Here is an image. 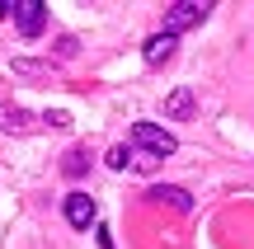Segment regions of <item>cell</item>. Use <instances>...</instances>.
I'll return each instance as SVG.
<instances>
[{
  "label": "cell",
  "instance_id": "cell-1",
  "mask_svg": "<svg viewBox=\"0 0 254 249\" xmlns=\"http://www.w3.org/2000/svg\"><path fill=\"white\" fill-rule=\"evenodd\" d=\"M132 146L146 150L151 160H165V155H174V150H179V141H174V132L155 127V122H132Z\"/></svg>",
  "mask_w": 254,
  "mask_h": 249
},
{
  "label": "cell",
  "instance_id": "cell-2",
  "mask_svg": "<svg viewBox=\"0 0 254 249\" xmlns=\"http://www.w3.org/2000/svg\"><path fill=\"white\" fill-rule=\"evenodd\" d=\"M9 19L24 38H38L47 28V5L43 0H9Z\"/></svg>",
  "mask_w": 254,
  "mask_h": 249
},
{
  "label": "cell",
  "instance_id": "cell-3",
  "mask_svg": "<svg viewBox=\"0 0 254 249\" xmlns=\"http://www.w3.org/2000/svg\"><path fill=\"white\" fill-rule=\"evenodd\" d=\"M207 9L212 5H202V0H179V5H170V9H165V33L179 38L184 28H198L202 19H207Z\"/></svg>",
  "mask_w": 254,
  "mask_h": 249
},
{
  "label": "cell",
  "instance_id": "cell-4",
  "mask_svg": "<svg viewBox=\"0 0 254 249\" xmlns=\"http://www.w3.org/2000/svg\"><path fill=\"white\" fill-rule=\"evenodd\" d=\"M94 216H99V207H94L90 193H66V221H71L75 231H85Z\"/></svg>",
  "mask_w": 254,
  "mask_h": 249
},
{
  "label": "cell",
  "instance_id": "cell-5",
  "mask_svg": "<svg viewBox=\"0 0 254 249\" xmlns=\"http://www.w3.org/2000/svg\"><path fill=\"white\" fill-rule=\"evenodd\" d=\"M174 47H179V38H170V33H151L141 43V56H146V66H165L174 56Z\"/></svg>",
  "mask_w": 254,
  "mask_h": 249
},
{
  "label": "cell",
  "instance_id": "cell-6",
  "mask_svg": "<svg viewBox=\"0 0 254 249\" xmlns=\"http://www.w3.org/2000/svg\"><path fill=\"white\" fill-rule=\"evenodd\" d=\"M165 118H174V122L193 118V94H189V90H174L170 99H165Z\"/></svg>",
  "mask_w": 254,
  "mask_h": 249
},
{
  "label": "cell",
  "instance_id": "cell-7",
  "mask_svg": "<svg viewBox=\"0 0 254 249\" xmlns=\"http://www.w3.org/2000/svg\"><path fill=\"white\" fill-rule=\"evenodd\" d=\"M28 127H33V118H28L24 108H14V103L0 108V132H28Z\"/></svg>",
  "mask_w": 254,
  "mask_h": 249
},
{
  "label": "cell",
  "instance_id": "cell-8",
  "mask_svg": "<svg viewBox=\"0 0 254 249\" xmlns=\"http://www.w3.org/2000/svg\"><path fill=\"white\" fill-rule=\"evenodd\" d=\"M151 198H160V202H170L174 212H193V198L184 193V188H155Z\"/></svg>",
  "mask_w": 254,
  "mask_h": 249
},
{
  "label": "cell",
  "instance_id": "cell-9",
  "mask_svg": "<svg viewBox=\"0 0 254 249\" xmlns=\"http://www.w3.org/2000/svg\"><path fill=\"white\" fill-rule=\"evenodd\" d=\"M85 165H90V155H85V150H66V160H62V169H66V174H85Z\"/></svg>",
  "mask_w": 254,
  "mask_h": 249
},
{
  "label": "cell",
  "instance_id": "cell-10",
  "mask_svg": "<svg viewBox=\"0 0 254 249\" xmlns=\"http://www.w3.org/2000/svg\"><path fill=\"white\" fill-rule=\"evenodd\" d=\"M109 165L113 169H127V165H132V150H127V146H113L109 150Z\"/></svg>",
  "mask_w": 254,
  "mask_h": 249
},
{
  "label": "cell",
  "instance_id": "cell-11",
  "mask_svg": "<svg viewBox=\"0 0 254 249\" xmlns=\"http://www.w3.org/2000/svg\"><path fill=\"white\" fill-rule=\"evenodd\" d=\"M155 165H160V160H151L146 150H136V155H132V169H141V174H146V169H155Z\"/></svg>",
  "mask_w": 254,
  "mask_h": 249
}]
</instances>
